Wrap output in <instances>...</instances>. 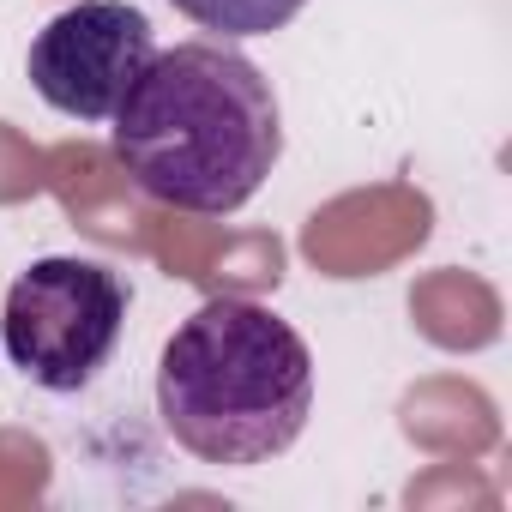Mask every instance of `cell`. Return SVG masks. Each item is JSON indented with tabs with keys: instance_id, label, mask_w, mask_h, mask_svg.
Returning a JSON list of instances; mask_svg holds the SVG:
<instances>
[{
	"instance_id": "1",
	"label": "cell",
	"mask_w": 512,
	"mask_h": 512,
	"mask_svg": "<svg viewBox=\"0 0 512 512\" xmlns=\"http://www.w3.org/2000/svg\"><path fill=\"white\" fill-rule=\"evenodd\" d=\"M127 181L193 217H229L284 157V115L266 73L229 43L157 49L139 85L109 115Z\"/></svg>"
},
{
	"instance_id": "2",
	"label": "cell",
	"mask_w": 512,
	"mask_h": 512,
	"mask_svg": "<svg viewBox=\"0 0 512 512\" xmlns=\"http://www.w3.org/2000/svg\"><path fill=\"white\" fill-rule=\"evenodd\" d=\"M157 416L199 464H272L314 416V356L266 302L211 296L163 344Z\"/></svg>"
},
{
	"instance_id": "3",
	"label": "cell",
	"mask_w": 512,
	"mask_h": 512,
	"mask_svg": "<svg viewBox=\"0 0 512 512\" xmlns=\"http://www.w3.org/2000/svg\"><path fill=\"white\" fill-rule=\"evenodd\" d=\"M127 326V284L103 260H79V253H55L37 260L31 272L13 278L7 290V338L13 368L43 386V392H79L91 386Z\"/></svg>"
},
{
	"instance_id": "5",
	"label": "cell",
	"mask_w": 512,
	"mask_h": 512,
	"mask_svg": "<svg viewBox=\"0 0 512 512\" xmlns=\"http://www.w3.org/2000/svg\"><path fill=\"white\" fill-rule=\"evenodd\" d=\"M181 19H193L199 31H211L217 43H241V37H272L284 31L308 0H169Z\"/></svg>"
},
{
	"instance_id": "4",
	"label": "cell",
	"mask_w": 512,
	"mask_h": 512,
	"mask_svg": "<svg viewBox=\"0 0 512 512\" xmlns=\"http://www.w3.org/2000/svg\"><path fill=\"white\" fill-rule=\"evenodd\" d=\"M157 55V31L127 0H79V7L55 13L25 55V73L37 97L55 115L73 121H109L121 97L139 85V73Z\"/></svg>"
}]
</instances>
